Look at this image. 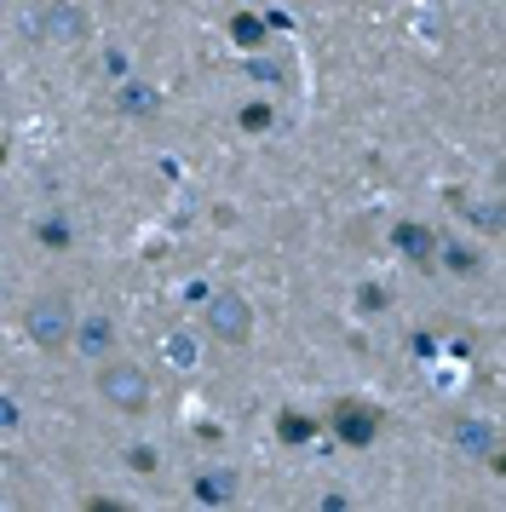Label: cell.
<instances>
[{
  "label": "cell",
  "instance_id": "5b68a950",
  "mask_svg": "<svg viewBox=\"0 0 506 512\" xmlns=\"http://www.w3.org/2000/svg\"><path fill=\"white\" fill-rule=\"evenodd\" d=\"M115 346H121V328H115L110 311H75V334H69V351H81L87 363H104V357H115Z\"/></svg>",
  "mask_w": 506,
  "mask_h": 512
},
{
  "label": "cell",
  "instance_id": "8fae6325",
  "mask_svg": "<svg viewBox=\"0 0 506 512\" xmlns=\"http://www.w3.org/2000/svg\"><path fill=\"white\" fill-rule=\"evenodd\" d=\"M259 35H265V18H259V12H236V18H230V41H242V47H259Z\"/></svg>",
  "mask_w": 506,
  "mask_h": 512
},
{
  "label": "cell",
  "instance_id": "7c38bea8",
  "mask_svg": "<svg viewBox=\"0 0 506 512\" xmlns=\"http://www.w3.org/2000/svg\"><path fill=\"white\" fill-rule=\"evenodd\" d=\"M69 219L64 213H52V219H41V225H35V242H41V248H69Z\"/></svg>",
  "mask_w": 506,
  "mask_h": 512
},
{
  "label": "cell",
  "instance_id": "ac0fdd59",
  "mask_svg": "<svg viewBox=\"0 0 506 512\" xmlns=\"http://www.w3.org/2000/svg\"><path fill=\"white\" fill-rule=\"evenodd\" d=\"M363 311H386V288H363Z\"/></svg>",
  "mask_w": 506,
  "mask_h": 512
},
{
  "label": "cell",
  "instance_id": "4fadbf2b",
  "mask_svg": "<svg viewBox=\"0 0 506 512\" xmlns=\"http://www.w3.org/2000/svg\"><path fill=\"white\" fill-rule=\"evenodd\" d=\"M248 75L259 81V87H282V75H288V70H282L276 58H265V52H253V58H248Z\"/></svg>",
  "mask_w": 506,
  "mask_h": 512
},
{
  "label": "cell",
  "instance_id": "8992f818",
  "mask_svg": "<svg viewBox=\"0 0 506 512\" xmlns=\"http://www.w3.org/2000/svg\"><path fill=\"white\" fill-rule=\"evenodd\" d=\"M449 438H455V449L460 455H472V461H501V432H495L489 420H478V415L455 420Z\"/></svg>",
  "mask_w": 506,
  "mask_h": 512
},
{
  "label": "cell",
  "instance_id": "e0dca14e",
  "mask_svg": "<svg viewBox=\"0 0 506 512\" xmlns=\"http://www.w3.org/2000/svg\"><path fill=\"white\" fill-rule=\"evenodd\" d=\"M127 466H133V472H156L161 455L150 449V443H133V449H127Z\"/></svg>",
  "mask_w": 506,
  "mask_h": 512
},
{
  "label": "cell",
  "instance_id": "ba28073f",
  "mask_svg": "<svg viewBox=\"0 0 506 512\" xmlns=\"http://www.w3.org/2000/svg\"><path fill=\"white\" fill-rule=\"evenodd\" d=\"M391 248L409 259V265H432L437 231H432V225H420V219H397V225H391Z\"/></svg>",
  "mask_w": 506,
  "mask_h": 512
},
{
  "label": "cell",
  "instance_id": "9a60e30c",
  "mask_svg": "<svg viewBox=\"0 0 506 512\" xmlns=\"http://www.w3.org/2000/svg\"><path fill=\"white\" fill-rule=\"evenodd\" d=\"M167 357H173V363H196V357H202L196 334H167Z\"/></svg>",
  "mask_w": 506,
  "mask_h": 512
},
{
  "label": "cell",
  "instance_id": "9c48e42d",
  "mask_svg": "<svg viewBox=\"0 0 506 512\" xmlns=\"http://www.w3.org/2000/svg\"><path fill=\"white\" fill-rule=\"evenodd\" d=\"M236 489H242V478H236L230 466H213V472H202V478L190 484V495H196L202 507H225V501H236Z\"/></svg>",
  "mask_w": 506,
  "mask_h": 512
},
{
  "label": "cell",
  "instance_id": "d6986e66",
  "mask_svg": "<svg viewBox=\"0 0 506 512\" xmlns=\"http://www.w3.org/2000/svg\"><path fill=\"white\" fill-rule=\"evenodd\" d=\"M248 6H271V0H248Z\"/></svg>",
  "mask_w": 506,
  "mask_h": 512
},
{
  "label": "cell",
  "instance_id": "7a4b0ae2",
  "mask_svg": "<svg viewBox=\"0 0 506 512\" xmlns=\"http://www.w3.org/2000/svg\"><path fill=\"white\" fill-rule=\"evenodd\" d=\"M202 328H207V340L242 351L253 340V300L242 288H207L202 294Z\"/></svg>",
  "mask_w": 506,
  "mask_h": 512
},
{
  "label": "cell",
  "instance_id": "2e32d148",
  "mask_svg": "<svg viewBox=\"0 0 506 512\" xmlns=\"http://www.w3.org/2000/svg\"><path fill=\"white\" fill-rule=\"evenodd\" d=\"M104 75H110V81H127V75H133V58L121 47H104Z\"/></svg>",
  "mask_w": 506,
  "mask_h": 512
},
{
  "label": "cell",
  "instance_id": "5bb4252c",
  "mask_svg": "<svg viewBox=\"0 0 506 512\" xmlns=\"http://www.w3.org/2000/svg\"><path fill=\"white\" fill-rule=\"evenodd\" d=\"M236 116H242V127H248V133H265V127H271V121H276V110H271V104H265V98H253V104H242Z\"/></svg>",
  "mask_w": 506,
  "mask_h": 512
},
{
  "label": "cell",
  "instance_id": "277c9868",
  "mask_svg": "<svg viewBox=\"0 0 506 512\" xmlns=\"http://www.w3.org/2000/svg\"><path fill=\"white\" fill-rule=\"evenodd\" d=\"M92 35V12L81 0H46L35 6V41H52V47H81Z\"/></svg>",
  "mask_w": 506,
  "mask_h": 512
},
{
  "label": "cell",
  "instance_id": "6da1fadb",
  "mask_svg": "<svg viewBox=\"0 0 506 512\" xmlns=\"http://www.w3.org/2000/svg\"><path fill=\"white\" fill-rule=\"evenodd\" d=\"M69 334H75V300L64 288L52 294H35L23 305V340L35 351H69Z\"/></svg>",
  "mask_w": 506,
  "mask_h": 512
},
{
  "label": "cell",
  "instance_id": "30bf717a",
  "mask_svg": "<svg viewBox=\"0 0 506 512\" xmlns=\"http://www.w3.org/2000/svg\"><path fill=\"white\" fill-rule=\"evenodd\" d=\"M432 259L443 265V271H455V277H478V271H483V254L472 248V242H460V236H449V242L437 236V254Z\"/></svg>",
  "mask_w": 506,
  "mask_h": 512
},
{
  "label": "cell",
  "instance_id": "52a82bcc",
  "mask_svg": "<svg viewBox=\"0 0 506 512\" xmlns=\"http://www.w3.org/2000/svg\"><path fill=\"white\" fill-rule=\"evenodd\" d=\"M115 116H127V121H156V116H161V93L150 87V81L127 75V81H115Z\"/></svg>",
  "mask_w": 506,
  "mask_h": 512
},
{
  "label": "cell",
  "instance_id": "3957f363",
  "mask_svg": "<svg viewBox=\"0 0 506 512\" xmlns=\"http://www.w3.org/2000/svg\"><path fill=\"white\" fill-rule=\"evenodd\" d=\"M98 397L110 403L115 415H144L156 392H150V374H144V363L104 357V363H98Z\"/></svg>",
  "mask_w": 506,
  "mask_h": 512
}]
</instances>
